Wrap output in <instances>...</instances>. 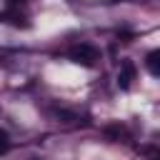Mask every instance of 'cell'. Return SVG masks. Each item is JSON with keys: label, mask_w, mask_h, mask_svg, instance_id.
<instances>
[{"label": "cell", "mask_w": 160, "mask_h": 160, "mask_svg": "<svg viewBox=\"0 0 160 160\" xmlns=\"http://www.w3.org/2000/svg\"><path fill=\"white\" fill-rule=\"evenodd\" d=\"M8 2H10V8H20L25 0H8Z\"/></svg>", "instance_id": "cell-7"}, {"label": "cell", "mask_w": 160, "mask_h": 160, "mask_svg": "<svg viewBox=\"0 0 160 160\" xmlns=\"http://www.w3.org/2000/svg\"><path fill=\"white\" fill-rule=\"evenodd\" d=\"M2 20H5V22H10L12 28H30L28 15H25L20 8H8V10L2 12Z\"/></svg>", "instance_id": "cell-3"}, {"label": "cell", "mask_w": 160, "mask_h": 160, "mask_svg": "<svg viewBox=\"0 0 160 160\" xmlns=\"http://www.w3.org/2000/svg\"><path fill=\"white\" fill-rule=\"evenodd\" d=\"M8 150H10V135L5 130H0V155L8 152Z\"/></svg>", "instance_id": "cell-6"}, {"label": "cell", "mask_w": 160, "mask_h": 160, "mask_svg": "<svg viewBox=\"0 0 160 160\" xmlns=\"http://www.w3.org/2000/svg\"><path fill=\"white\" fill-rule=\"evenodd\" d=\"M68 58L72 62L82 65V68H95L98 60H100V50L95 45H90V42H78V45H72L68 50Z\"/></svg>", "instance_id": "cell-1"}, {"label": "cell", "mask_w": 160, "mask_h": 160, "mask_svg": "<svg viewBox=\"0 0 160 160\" xmlns=\"http://www.w3.org/2000/svg\"><path fill=\"white\" fill-rule=\"evenodd\" d=\"M135 62L132 60H122V65H120V72H118V88L120 90H128L130 85H132V80H135Z\"/></svg>", "instance_id": "cell-2"}, {"label": "cell", "mask_w": 160, "mask_h": 160, "mask_svg": "<svg viewBox=\"0 0 160 160\" xmlns=\"http://www.w3.org/2000/svg\"><path fill=\"white\" fill-rule=\"evenodd\" d=\"M102 135H105L110 142H118V140H128V128H125L122 122H110V125H105Z\"/></svg>", "instance_id": "cell-4"}, {"label": "cell", "mask_w": 160, "mask_h": 160, "mask_svg": "<svg viewBox=\"0 0 160 160\" xmlns=\"http://www.w3.org/2000/svg\"><path fill=\"white\" fill-rule=\"evenodd\" d=\"M145 65H148V72L152 78H158L160 75V50H150L145 58Z\"/></svg>", "instance_id": "cell-5"}]
</instances>
